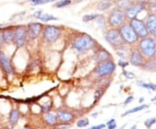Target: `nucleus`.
I'll return each instance as SVG.
<instances>
[{
  "label": "nucleus",
  "mask_w": 156,
  "mask_h": 129,
  "mask_svg": "<svg viewBox=\"0 0 156 129\" xmlns=\"http://www.w3.org/2000/svg\"><path fill=\"white\" fill-rule=\"evenodd\" d=\"M98 44L90 35L87 33H79L74 37L71 41V47L79 53H84L95 50Z\"/></svg>",
  "instance_id": "obj_1"
},
{
  "label": "nucleus",
  "mask_w": 156,
  "mask_h": 129,
  "mask_svg": "<svg viewBox=\"0 0 156 129\" xmlns=\"http://www.w3.org/2000/svg\"><path fill=\"white\" fill-rule=\"evenodd\" d=\"M62 28L56 25H44L42 32V40L46 44H55L61 37Z\"/></svg>",
  "instance_id": "obj_2"
},
{
  "label": "nucleus",
  "mask_w": 156,
  "mask_h": 129,
  "mask_svg": "<svg viewBox=\"0 0 156 129\" xmlns=\"http://www.w3.org/2000/svg\"><path fill=\"white\" fill-rule=\"evenodd\" d=\"M140 52L142 56L152 58L156 55V41L151 37H147L141 38L139 44Z\"/></svg>",
  "instance_id": "obj_3"
},
{
  "label": "nucleus",
  "mask_w": 156,
  "mask_h": 129,
  "mask_svg": "<svg viewBox=\"0 0 156 129\" xmlns=\"http://www.w3.org/2000/svg\"><path fill=\"white\" fill-rule=\"evenodd\" d=\"M125 20H126L125 11H122L118 8H114L108 15L107 23L108 25H109L111 28L119 29L123 23H125Z\"/></svg>",
  "instance_id": "obj_4"
},
{
  "label": "nucleus",
  "mask_w": 156,
  "mask_h": 129,
  "mask_svg": "<svg viewBox=\"0 0 156 129\" xmlns=\"http://www.w3.org/2000/svg\"><path fill=\"white\" fill-rule=\"evenodd\" d=\"M104 38L106 40L107 43L109 45H111L115 50L118 48L120 45L125 44L122 38L119 29L117 28L108 29L104 34Z\"/></svg>",
  "instance_id": "obj_5"
},
{
  "label": "nucleus",
  "mask_w": 156,
  "mask_h": 129,
  "mask_svg": "<svg viewBox=\"0 0 156 129\" xmlns=\"http://www.w3.org/2000/svg\"><path fill=\"white\" fill-rule=\"evenodd\" d=\"M27 32H26V25H17L14 26V38L13 44L16 48H23L27 42Z\"/></svg>",
  "instance_id": "obj_6"
},
{
  "label": "nucleus",
  "mask_w": 156,
  "mask_h": 129,
  "mask_svg": "<svg viewBox=\"0 0 156 129\" xmlns=\"http://www.w3.org/2000/svg\"><path fill=\"white\" fill-rule=\"evenodd\" d=\"M44 24L40 22H30L26 25L27 39L30 42L38 39L42 36Z\"/></svg>",
  "instance_id": "obj_7"
},
{
  "label": "nucleus",
  "mask_w": 156,
  "mask_h": 129,
  "mask_svg": "<svg viewBox=\"0 0 156 129\" xmlns=\"http://www.w3.org/2000/svg\"><path fill=\"white\" fill-rule=\"evenodd\" d=\"M119 30H120L123 42L125 44H134L139 39V37L135 34L134 30L131 28V26L128 23H123L122 25L119 28Z\"/></svg>",
  "instance_id": "obj_8"
},
{
  "label": "nucleus",
  "mask_w": 156,
  "mask_h": 129,
  "mask_svg": "<svg viewBox=\"0 0 156 129\" xmlns=\"http://www.w3.org/2000/svg\"><path fill=\"white\" fill-rule=\"evenodd\" d=\"M115 62L111 60H108L98 63L95 68V73L100 77H104L107 75H112L115 72Z\"/></svg>",
  "instance_id": "obj_9"
},
{
  "label": "nucleus",
  "mask_w": 156,
  "mask_h": 129,
  "mask_svg": "<svg viewBox=\"0 0 156 129\" xmlns=\"http://www.w3.org/2000/svg\"><path fill=\"white\" fill-rule=\"evenodd\" d=\"M128 24L134 30V31L139 38H144V37H148L149 33L146 27L145 23L143 21L140 20L138 18H134L129 21Z\"/></svg>",
  "instance_id": "obj_10"
},
{
  "label": "nucleus",
  "mask_w": 156,
  "mask_h": 129,
  "mask_svg": "<svg viewBox=\"0 0 156 129\" xmlns=\"http://www.w3.org/2000/svg\"><path fill=\"white\" fill-rule=\"evenodd\" d=\"M110 59H111V54L107 51L106 49H104L101 45H98L95 48V54H94V61L97 64L102 62H105V61H108Z\"/></svg>",
  "instance_id": "obj_11"
},
{
  "label": "nucleus",
  "mask_w": 156,
  "mask_h": 129,
  "mask_svg": "<svg viewBox=\"0 0 156 129\" xmlns=\"http://www.w3.org/2000/svg\"><path fill=\"white\" fill-rule=\"evenodd\" d=\"M0 66L4 69L8 75H11L14 74V68L12 66L11 59L6 56V54L3 51L0 50Z\"/></svg>",
  "instance_id": "obj_12"
},
{
  "label": "nucleus",
  "mask_w": 156,
  "mask_h": 129,
  "mask_svg": "<svg viewBox=\"0 0 156 129\" xmlns=\"http://www.w3.org/2000/svg\"><path fill=\"white\" fill-rule=\"evenodd\" d=\"M144 9H145V5L143 4H141V3H136V4H134V5H131L125 11L126 18H128L129 20L136 18L137 15L139 14L140 11H143Z\"/></svg>",
  "instance_id": "obj_13"
},
{
  "label": "nucleus",
  "mask_w": 156,
  "mask_h": 129,
  "mask_svg": "<svg viewBox=\"0 0 156 129\" xmlns=\"http://www.w3.org/2000/svg\"><path fill=\"white\" fill-rule=\"evenodd\" d=\"M146 27L147 29L148 33L153 37H156V15L152 13L149 14L146 19Z\"/></svg>",
  "instance_id": "obj_14"
},
{
  "label": "nucleus",
  "mask_w": 156,
  "mask_h": 129,
  "mask_svg": "<svg viewBox=\"0 0 156 129\" xmlns=\"http://www.w3.org/2000/svg\"><path fill=\"white\" fill-rule=\"evenodd\" d=\"M2 32H3V37H4L5 44H13L14 27L9 26V27H5V28H2Z\"/></svg>",
  "instance_id": "obj_15"
},
{
  "label": "nucleus",
  "mask_w": 156,
  "mask_h": 129,
  "mask_svg": "<svg viewBox=\"0 0 156 129\" xmlns=\"http://www.w3.org/2000/svg\"><path fill=\"white\" fill-rule=\"evenodd\" d=\"M130 63L134 66H141L143 64V56L138 51H134L131 53L130 56Z\"/></svg>",
  "instance_id": "obj_16"
},
{
  "label": "nucleus",
  "mask_w": 156,
  "mask_h": 129,
  "mask_svg": "<svg viewBox=\"0 0 156 129\" xmlns=\"http://www.w3.org/2000/svg\"><path fill=\"white\" fill-rule=\"evenodd\" d=\"M56 116L58 120L62 121V122H70L74 119V114L72 113L69 112V111H65V110H58L56 112Z\"/></svg>",
  "instance_id": "obj_17"
},
{
  "label": "nucleus",
  "mask_w": 156,
  "mask_h": 129,
  "mask_svg": "<svg viewBox=\"0 0 156 129\" xmlns=\"http://www.w3.org/2000/svg\"><path fill=\"white\" fill-rule=\"evenodd\" d=\"M114 5L112 0H101L96 5V9L99 11H106L109 10Z\"/></svg>",
  "instance_id": "obj_18"
},
{
  "label": "nucleus",
  "mask_w": 156,
  "mask_h": 129,
  "mask_svg": "<svg viewBox=\"0 0 156 129\" xmlns=\"http://www.w3.org/2000/svg\"><path fill=\"white\" fill-rule=\"evenodd\" d=\"M115 5L117 6L116 8L125 11L132 4H131L130 0H116Z\"/></svg>",
  "instance_id": "obj_19"
},
{
  "label": "nucleus",
  "mask_w": 156,
  "mask_h": 129,
  "mask_svg": "<svg viewBox=\"0 0 156 129\" xmlns=\"http://www.w3.org/2000/svg\"><path fill=\"white\" fill-rule=\"evenodd\" d=\"M38 20L44 23H48L50 21H56V20H58V17H55L51 14H49V13H42Z\"/></svg>",
  "instance_id": "obj_20"
},
{
  "label": "nucleus",
  "mask_w": 156,
  "mask_h": 129,
  "mask_svg": "<svg viewBox=\"0 0 156 129\" xmlns=\"http://www.w3.org/2000/svg\"><path fill=\"white\" fill-rule=\"evenodd\" d=\"M96 21V23L98 25V27L101 30H105L108 26V23H107V19L105 18V17L103 15L100 14V16L98 17V18L95 20Z\"/></svg>",
  "instance_id": "obj_21"
},
{
  "label": "nucleus",
  "mask_w": 156,
  "mask_h": 129,
  "mask_svg": "<svg viewBox=\"0 0 156 129\" xmlns=\"http://www.w3.org/2000/svg\"><path fill=\"white\" fill-rule=\"evenodd\" d=\"M72 4V0H57L56 3L54 4L55 8H64L67 6L70 5Z\"/></svg>",
  "instance_id": "obj_22"
},
{
  "label": "nucleus",
  "mask_w": 156,
  "mask_h": 129,
  "mask_svg": "<svg viewBox=\"0 0 156 129\" xmlns=\"http://www.w3.org/2000/svg\"><path fill=\"white\" fill-rule=\"evenodd\" d=\"M100 16V14H95V13H90V14H86L83 17V21L84 23H89L91 21H95L96 20L98 17Z\"/></svg>",
  "instance_id": "obj_23"
},
{
  "label": "nucleus",
  "mask_w": 156,
  "mask_h": 129,
  "mask_svg": "<svg viewBox=\"0 0 156 129\" xmlns=\"http://www.w3.org/2000/svg\"><path fill=\"white\" fill-rule=\"evenodd\" d=\"M148 106L147 105H140V106H138V107H134V108H132V109H130V110H128L126 113H124L122 114V116H126V115H128V114H130V113H134L136 112H139V111H141V110H143L144 108H147Z\"/></svg>",
  "instance_id": "obj_24"
},
{
  "label": "nucleus",
  "mask_w": 156,
  "mask_h": 129,
  "mask_svg": "<svg viewBox=\"0 0 156 129\" xmlns=\"http://www.w3.org/2000/svg\"><path fill=\"white\" fill-rule=\"evenodd\" d=\"M19 119V113L17 110H12L10 113V121L11 124H16Z\"/></svg>",
  "instance_id": "obj_25"
},
{
  "label": "nucleus",
  "mask_w": 156,
  "mask_h": 129,
  "mask_svg": "<svg viewBox=\"0 0 156 129\" xmlns=\"http://www.w3.org/2000/svg\"><path fill=\"white\" fill-rule=\"evenodd\" d=\"M143 68L146 70H154L156 69V61L155 60H151L147 62L143 65Z\"/></svg>",
  "instance_id": "obj_26"
},
{
  "label": "nucleus",
  "mask_w": 156,
  "mask_h": 129,
  "mask_svg": "<svg viewBox=\"0 0 156 129\" xmlns=\"http://www.w3.org/2000/svg\"><path fill=\"white\" fill-rule=\"evenodd\" d=\"M44 120L45 121L49 124V125H54L56 121V117H55L52 113H47L45 114Z\"/></svg>",
  "instance_id": "obj_27"
},
{
  "label": "nucleus",
  "mask_w": 156,
  "mask_h": 129,
  "mask_svg": "<svg viewBox=\"0 0 156 129\" xmlns=\"http://www.w3.org/2000/svg\"><path fill=\"white\" fill-rule=\"evenodd\" d=\"M30 2L33 5H42L45 4L52 3V2H56V0H30Z\"/></svg>",
  "instance_id": "obj_28"
},
{
  "label": "nucleus",
  "mask_w": 156,
  "mask_h": 129,
  "mask_svg": "<svg viewBox=\"0 0 156 129\" xmlns=\"http://www.w3.org/2000/svg\"><path fill=\"white\" fill-rule=\"evenodd\" d=\"M137 84L140 86V87H143L146 89H148L153 90V91H156V85L153 84V83H144V82H137Z\"/></svg>",
  "instance_id": "obj_29"
},
{
  "label": "nucleus",
  "mask_w": 156,
  "mask_h": 129,
  "mask_svg": "<svg viewBox=\"0 0 156 129\" xmlns=\"http://www.w3.org/2000/svg\"><path fill=\"white\" fill-rule=\"evenodd\" d=\"M89 124V120L88 118H84L82 119V120H79L77 121V125L78 127H87L88 125Z\"/></svg>",
  "instance_id": "obj_30"
},
{
  "label": "nucleus",
  "mask_w": 156,
  "mask_h": 129,
  "mask_svg": "<svg viewBox=\"0 0 156 129\" xmlns=\"http://www.w3.org/2000/svg\"><path fill=\"white\" fill-rule=\"evenodd\" d=\"M156 122V118H151L145 121V126L147 127V128H150L151 126L154 125V124Z\"/></svg>",
  "instance_id": "obj_31"
},
{
  "label": "nucleus",
  "mask_w": 156,
  "mask_h": 129,
  "mask_svg": "<svg viewBox=\"0 0 156 129\" xmlns=\"http://www.w3.org/2000/svg\"><path fill=\"white\" fill-rule=\"evenodd\" d=\"M106 126H108V129H115L116 127V123H115V119H112L110 120L108 123H107Z\"/></svg>",
  "instance_id": "obj_32"
},
{
  "label": "nucleus",
  "mask_w": 156,
  "mask_h": 129,
  "mask_svg": "<svg viewBox=\"0 0 156 129\" xmlns=\"http://www.w3.org/2000/svg\"><path fill=\"white\" fill-rule=\"evenodd\" d=\"M123 75H124V76H126V78L128 79H134V77H135V75H134V73L129 72V71H126V70L123 71Z\"/></svg>",
  "instance_id": "obj_33"
},
{
  "label": "nucleus",
  "mask_w": 156,
  "mask_h": 129,
  "mask_svg": "<svg viewBox=\"0 0 156 129\" xmlns=\"http://www.w3.org/2000/svg\"><path fill=\"white\" fill-rule=\"evenodd\" d=\"M101 95H102V90L97 89L95 93V98L96 100H99L101 98Z\"/></svg>",
  "instance_id": "obj_34"
},
{
  "label": "nucleus",
  "mask_w": 156,
  "mask_h": 129,
  "mask_svg": "<svg viewBox=\"0 0 156 129\" xmlns=\"http://www.w3.org/2000/svg\"><path fill=\"white\" fill-rule=\"evenodd\" d=\"M5 45L4 42V37H3V32H2V28H0V49Z\"/></svg>",
  "instance_id": "obj_35"
},
{
  "label": "nucleus",
  "mask_w": 156,
  "mask_h": 129,
  "mask_svg": "<svg viewBox=\"0 0 156 129\" xmlns=\"http://www.w3.org/2000/svg\"><path fill=\"white\" fill-rule=\"evenodd\" d=\"M106 127V125L104 124H100V125H97V126H94L92 127H90L89 129H103Z\"/></svg>",
  "instance_id": "obj_36"
},
{
  "label": "nucleus",
  "mask_w": 156,
  "mask_h": 129,
  "mask_svg": "<svg viewBox=\"0 0 156 129\" xmlns=\"http://www.w3.org/2000/svg\"><path fill=\"white\" fill-rule=\"evenodd\" d=\"M118 65H119L120 67H122V68H124L128 66V62H124V61H122V60H121V61H119V62H118Z\"/></svg>",
  "instance_id": "obj_37"
},
{
  "label": "nucleus",
  "mask_w": 156,
  "mask_h": 129,
  "mask_svg": "<svg viewBox=\"0 0 156 129\" xmlns=\"http://www.w3.org/2000/svg\"><path fill=\"white\" fill-rule=\"evenodd\" d=\"M42 11H36L35 13L33 14V17L36 18V19H37L38 20L39 19V17H41V15H42Z\"/></svg>",
  "instance_id": "obj_38"
},
{
  "label": "nucleus",
  "mask_w": 156,
  "mask_h": 129,
  "mask_svg": "<svg viewBox=\"0 0 156 129\" xmlns=\"http://www.w3.org/2000/svg\"><path fill=\"white\" fill-rule=\"evenodd\" d=\"M150 10L152 12H156V3H151Z\"/></svg>",
  "instance_id": "obj_39"
},
{
  "label": "nucleus",
  "mask_w": 156,
  "mask_h": 129,
  "mask_svg": "<svg viewBox=\"0 0 156 129\" xmlns=\"http://www.w3.org/2000/svg\"><path fill=\"white\" fill-rule=\"evenodd\" d=\"M133 100H134V97H133V96H128V98L126 99V101H124V103H125V104H128V103H130Z\"/></svg>",
  "instance_id": "obj_40"
},
{
  "label": "nucleus",
  "mask_w": 156,
  "mask_h": 129,
  "mask_svg": "<svg viewBox=\"0 0 156 129\" xmlns=\"http://www.w3.org/2000/svg\"><path fill=\"white\" fill-rule=\"evenodd\" d=\"M137 1H138L139 3H141V4H143V5H144V4H146V3L149 2L150 0H137Z\"/></svg>",
  "instance_id": "obj_41"
},
{
  "label": "nucleus",
  "mask_w": 156,
  "mask_h": 129,
  "mask_svg": "<svg viewBox=\"0 0 156 129\" xmlns=\"http://www.w3.org/2000/svg\"><path fill=\"white\" fill-rule=\"evenodd\" d=\"M131 129H137V127H136V126H133V127H131Z\"/></svg>",
  "instance_id": "obj_42"
},
{
  "label": "nucleus",
  "mask_w": 156,
  "mask_h": 129,
  "mask_svg": "<svg viewBox=\"0 0 156 129\" xmlns=\"http://www.w3.org/2000/svg\"><path fill=\"white\" fill-rule=\"evenodd\" d=\"M156 101V96L154 97V98H153V99H152V101Z\"/></svg>",
  "instance_id": "obj_43"
},
{
  "label": "nucleus",
  "mask_w": 156,
  "mask_h": 129,
  "mask_svg": "<svg viewBox=\"0 0 156 129\" xmlns=\"http://www.w3.org/2000/svg\"><path fill=\"white\" fill-rule=\"evenodd\" d=\"M22 129H31V128H30V127H23V128Z\"/></svg>",
  "instance_id": "obj_44"
},
{
  "label": "nucleus",
  "mask_w": 156,
  "mask_h": 129,
  "mask_svg": "<svg viewBox=\"0 0 156 129\" xmlns=\"http://www.w3.org/2000/svg\"><path fill=\"white\" fill-rule=\"evenodd\" d=\"M0 28H3V23H0Z\"/></svg>",
  "instance_id": "obj_45"
},
{
  "label": "nucleus",
  "mask_w": 156,
  "mask_h": 129,
  "mask_svg": "<svg viewBox=\"0 0 156 129\" xmlns=\"http://www.w3.org/2000/svg\"><path fill=\"white\" fill-rule=\"evenodd\" d=\"M143 101V98H141V99H140V102H141V101Z\"/></svg>",
  "instance_id": "obj_46"
}]
</instances>
